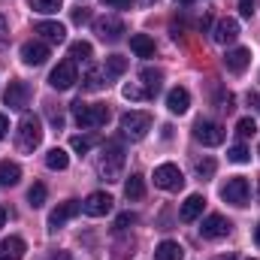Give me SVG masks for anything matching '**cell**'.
Masks as SVG:
<instances>
[{
	"label": "cell",
	"mask_w": 260,
	"mask_h": 260,
	"mask_svg": "<svg viewBox=\"0 0 260 260\" xmlns=\"http://www.w3.org/2000/svg\"><path fill=\"white\" fill-rule=\"evenodd\" d=\"M121 170H124V148L118 142H106L103 145V154L97 157V173L103 182H118L121 179Z\"/></svg>",
	"instance_id": "6da1fadb"
},
{
	"label": "cell",
	"mask_w": 260,
	"mask_h": 260,
	"mask_svg": "<svg viewBox=\"0 0 260 260\" xmlns=\"http://www.w3.org/2000/svg\"><path fill=\"white\" fill-rule=\"evenodd\" d=\"M40 142H43V121H40L37 115L24 112L21 121H18V133H15V145H18V151L30 154Z\"/></svg>",
	"instance_id": "7a4b0ae2"
},
{
	"label": "cell",
	"mask_w": 260,
	"mask_h": 260,
	"mask_svg": "<svg viewBox=\"0 0 260 260\" xmlns=\"http://www.w3.org/2000/svg\"><path fill=\"white\" fill-rule=\"evenodd\" d=\"M73 115H76V124L85 130H94V127H103L109 121V109L103 103H85V100H76L73 106Z\"/></svg>",
	"instance_id": "3957f363"
},
{
	"label": "cell",
	"mask_w": 260,
	"mask_h": 260,
	"mask_svg": "<svg viewBox=\"0 0 260 260\" xmlns=\"http://www.w3.org/2000/svg\"><path fill=\"white\" fill-rule=\"evenodd\" d=\"M154 185L160 191H182L185 188V176H182V170L176 164H160L154 170Z\"/></svg>",
	"instance_id": "277c9868"
},
{
	"label": "cell",
	"mask_w": 260,
	"mask_h": 260,
	"mask_svg": "<svg viewBox=\"0 0 260 260\" xmlns=\"http://www.w3.org/2000/svg\"><path fill=\"white\" fill-rule=\"evenodd\" d=\"M151 130V115L148 112H124L121 115V133L127 139H142Z\"/></svg>",
	"instance_id": "5b68a950"
},
{
	"label": "cell",
	"mask_w": 260,
	"mask_h": 260,
	"mask_svg": "<svg viewBox=\"0 0 260 260\" xmlns=\"http://www.w3.org/2000/svg\"><path fill=\"white\" fill-rule=\"evenodd\" d=\"M76 82H79V73H76V61L73 58L70 61H61V64L52 70V76H49V85L55 91H70Z\"/></svg>",
	"instance_id": "8992f818"
},
{
	"label": "cell",
	"mask_w": 260,
	"mask_h": 260,
	"mask_svg": "<svg viewBox=\"0 0 260 260\" xmlns=\"http://www.w3.org/2000/svg\"><path fill=\"white\" fill-rule=\"evenodd\" d=\"M248 194H251V185H248L242 176L227 179V185L221 188V200H227V203H233V206H248Z\"/></svg>",
	"instance_id": "52a82bcc"
},
{
	"label": "cell",
	"mask_w": 260,
	"mask_h": 260,
	"mask_svg": "<svg viewBox=\"0 0 260 260\" xmlns=\"http://www.w3.org/2000/svg\"><path fill=\"white\" fill-rule=\"evenodd\" d=\"M94 34L103 40V43H118L124 37V21L115 18V15H103L94 21Z\"/></svg>",
	"instance_id": "ba28073f"
},
{
	"label": "cell",
	"mask_w": 260,
	"mask_h": 260,
	"mask_svg": "<svg viewBox=\"0 0 260 260\" xmlns=\"http://www.w3.org/2000/svg\"><path fill=\"white\" fill-rule=\"evenodd\" d=\"M224 136H227V130L221 127V124H215V121H203L200 118L194 124V139L203 142V145H221Z\"/></svg>",
	"instance_id": "9c48e42d"
},
{
	"label": "cell",
	"mask_w": 260,
	"mask_h": 260,
	"mask_svg": "<svg viewBox=\"0 0 260 260\" xmlns=\"http://www.w3.org/2000/svg\"><path fill=\"white\" fill-rule=\"evenodd\" d=\"M82 212L91 215V218H103V215L112 212V197L106 194V191H94V194H88V200L82 203Z\"/></svg>",
	"instance_id": "30bf717a"
},
{
	"label": "cell",
	"mask_w": 260,
	"mask_h": 260,
	"mask_svg": "<svg viewBox=\"0 0 260 260\" xmlns=\"http://www.w3.org/2000/svg\"><path fill=\"white\" fill-rule=\"evenodd\" d=\"M27 97H30L27 85H24L21 79H12L9 88H6V94H3V103H6L9 109H24V106H27Z\"/></svg>",
	"instance_id": "8fae6325"
},
{
	"label": "cell",
	"mask_w": 260,
	"mask_h": 260,
	"mask_svg": "<svg viewBox=\"0 0 260 260\" xmlns=\"http://www.w3.org/2000/svg\"><path fill=\"white\" fill-rule=\"evenodd\" d=\"M230 221L224 218V215H209L206 221H203V227H200V233H203V239H224L227 233H230Z\"/></svg>",
	"instance_id": "7c38bea8"
},
{
	"label": "cell",
	"mask_w": 260,
	"mask_h": 260,
	"mask_svg": "<svg viewBox=\"0 0 260 260\" xmlns=\"http://www.w3.org/2000/svg\"><path fill=\"white\" fill-rule=\"evenodd\" d=\"M82 212V203L79 200H67V203H61L58 209H52V215H49V227L52 230H58V227H64L70 218H76Z\"/></svg>",
	"instance_id": "4fadbf2b"
},
{
	"label": "cell",
	"mask_w": 260,
	"mask_h": 260,
	"mask_svg": "<svg viewBox=\"0 0 260 260\" xmlns=\"http://www.w3.org/2000/svg\"><path fill=\"white\" fill-rule=\"evenodd\" d=\"M46 58H49V46L46 43H24L21 46V61L27 67H40V64H46Z\"/></svg>",
	"instance_id": "5bb4252c"
},
{
	"label": "cell",
	"mask_w": 260,
	"mask_h": 260,
	"mask_svg": "<svg viewBox=\"0 0 260 260\" xmlns=\"http://www.w3.org/2000/svg\"><path fill=\"white\" fill-rule=\"evenodd\" d=\"M34 34H40L46 43H64L67 40V27L58 21H37L34 24Z\"/></svg>",
	"instance_id": "9a60e30c"
},
{
	"label": "cell",
	"mask_w": 260,
	"mask_h": 260,
	"mask_svg": "<svg viewBox=\"0 0 260 260\" xmlns=\"http://www.w3.org/2000/svg\"><path fill=\"white\" fill-rule=\"evenodd\" d=\"M215 43L218 46H227V43H233L236 37H239V21L236 18H221L218 24H215Z\"/></svg>",
	"instance_id": "2e32d148"
},
{
	"label": "cell",
	"mask_w": 260,
	"mask_h": 260,
	"mask_svg": "<svg viewBox=\"0 0 260 260\" xmlns=\"http://www.w3.org/2000/svg\"><path fill=\"white\" fill-rule=\"evenodd\" d=\"M188 106H191V94H188V88H173V91L167 94V109H170L173 115H185Z\"/></svg>",
	"instance_id": "e0dca14e"
},
{
	"label": "cell",
	"mask_w": 260,
	"mask_h": 260,
	"mask_svg": "<svg viewBox=\"0 0 260 260\" xmlns=\"http://www.w3.org/2000/svg\"><path fill=\"white\" fill-rule=\"evenodd\" d=\"M248 64H251V52H248V49H230V52L224 55V67H227L230 73H245Z\"/></svg>",
	"instance_id": "ac0fdd59"
},
{
	"label": "cell",
	"mask_w": 260,
	"mask_h": 260,
	"mask_svg": "<svg viewBox=\"0 0 260 260\" xmlns=\"http://www.w3.org/2000/svg\"><path fill=\"white\" fill-rule=\"evenodd\" d=\"M24 251H27V245H24V239H18V236H9V239L0 242V260H21Z\"/></svg>",
	"instance_id": "d6986e66"
},
{
	"label": "cell",
	"mask_w": 260,
	"mask_h": 260,
	"mask_svg": "<svg viewBox=\"0 0 260 260\" xmlns=\"http://www.w3.org/2000/svg\"><path fill=\"white\" fill-rule=\"evenodd\" d=\"M203 206H206V197H203V194H191L185 203H182L179 218H182V221H194V218L203 215Z\"/></svg>",
	"instance_id": "ffe728a7"
},
{
	"label": "cell",
	"mask_w": 260,
	"mask_h": 260,
	"mask_svg": "<svg viewBox=\"0 0 260 260\" xmlns=\"http://www.w3.org/2000/svg\"><path fill=\"white\" fill-rule=\"evenodd\" d=\"M130 49L136 58H154V40L148 34H133L130 37Z\"/></svg>",
	"instance_id": "44dd1931"
},
{
	"label": "cell",
	"mask_w": 260,
	"mask_h": 260,
	"mask_svg": "<svg viewBox=\"0 0 260 260\" xmlns=\"http://www.w3.org/2000/svg\"><path fill=\"white\" fill-rule=\"evenodd\" d=\"M182 257H185V248L173 239H167L154 248V260H182Z\"/></svg>",
	"instance_id": "7402d4cb"
},
{
	"label": "cell",
	"mask_w": 260,
	"mask_h": 260,
	"mask_svg": "<svg viewBox=\"0 0 260 260\" xmlns=\"http://www.w3.org/2000/svg\"><path fill=\"white\" fill-rule=\"evenodd\" d=\"M18 179H21V167L15 160H0V185L12 188V185H18Z\"/></svg>",
	"instance_id": "603a6c76"
},
{
	"label": "cell",
	"mask_w": 260,
	"mask_h": 260,
	"mask_svg": "<svg viewBox=\"0 0 260 260\" xmlns=\"http://www.w3.org/2000/svg\"><path fill=\"white\" fill-rule=\"evenodd\" d=\"M139 79H142V85H145L148 97H154V94L160 91V79H164V73H160V70H151V67H145V70L139 73Z\"/></svg>",
	"instance_id": "cb8c5ba5"
},
{
	"label": "cell",
	"mask_w": 260,
	"mask_h": 260,
	"mask_svg": "<svg viewBox=\"0 0 260 260\" xmlns=\"http://www.w3.org/2000/svg\"><path fill=\"white\" fill-rule=\"evenodd\" d=\"M46 167L49 170H67L70 167V154H67L64 148H49L46 151Z\"/></svg>",
	"instance_id": "d4e9b609"
},
{
	"label": "cell",
	"mask_w": 260,
	"mask_h": 260,
	"mask_svg": "<svg viewBox=\"0 0 260 260\" xmlns=\"http://www.w3.org/2000/svg\"><path fill=\"white\" fill-rule=\"evenodd\" d=\"M124 197H127L130 203L133 200H142L145 197V179L142 176H130L127 182H124Z\"/></svg>",
	"instance_id": "484cf974"
},
{
	"label": "cell",
	"mask_w": 260,
	"mask_h": 260,
	"mask_svg": "<svg viewBox=\"0 0 260 260\" xmlns=\"http://www.w3.org/2000/svg\"><path fill=\"white\" fill-rule=\"evenodd\" d=\"M91 55H94L91 43H85V40H76V43H70V58H73V61H88Z\"/></svg>",
	"instance_id": "4316f807"
},
{
	"label": "cell",
	"mask_w": 260,
	"mask_h": 260,
	"mask_svg": "<svg viewBox=\"0 0 260 260\" xmlns=\"http://www.w3.org/2000/svg\"><path fill=\"white\" fill-rule=\"evenodd\" d=\"M61 6H64V0H30V9L40 15H55Z\"/></svg>",
	"instance_id": "83f0119b"
},
{
	"label": "cell",
	"mask_w": 260,
	"mask_h": 260,
	"mask_svg": "<svg viewBox=\"0 0 260 260\" xmlns=\"http://www.w3.org/2000/svg\"><path fill=\"white\" fill-rule=\"evenodd\" d=\"M124 70H127V58H121V55H109L106 58V67H103L106 76H121Z\"/></svg>",
	"instance_id": "f1b7e54d"
},
{
	"label": "cell",
	"mask_w": 260,
	"mask_h": 260,
	"mask_svg": "<svg viewBox=\"0 0 260 260\" xmlns=\"http://www.w3.org/2000/svg\"><path fill=\"white\" fill-rule=\"evenodd\" d=\"M46 197H49V191H46V185H43V182H37V185H34L30 191H27V203H30L34 209H40V206L46 203Z\"/></svg>",
	"instance_id": "f546056e"
},
{
	"label": "cell",
	"mask_w": 260,
	"mask_h": 260,
	"mask_svg": "<svg viewBox=\"0 0 260 260\" xmlns=\"http://www.w3.org/2000/svg\"><path fill=\"white\" fill-rule=\"evenodd\" d=\"M100 88H103V76L97 70H88L82 79V91H100Z\"/></svg>",
	"instance_id": "4dcf8cb0"
},
{
	"label": "cell",
	"mask_w": 260,
	"mask_h": 260,
	"mask_svg": "<svg viewBox=\"0 0 260 260\" xmlns=\"http://www.w3.org/2000/svg\"><path fill=\"white\" fill-rule=\"evenodd\" d=\"M94 142H97V136H73V139H70V148L79 151V154H85V151L94 148Z\"/></svg>",
	"instance_id": "1f68e13d"
},
{
	"label": "cell",
	"mask_w": 260,
	"mask_h": 260,
	"mask_svg": "<svg viewBox=\"0 0 260 260\" xmlns=\"http://www.w3.org/2000/svg\"><path fill=\"white\" fill-rule=\"evenodd\" d=\"M227 160H233V164H248V160H251V151H248L245 145H233V148L227 151Z\"/></svg>",
	"instance_id": "d6a6232c"
},
{
	"label": "cell",
	"mask_w": 260,
	"mask_h": 260,
	"mask_svg": "<svg viewBox=\"0 0 260 260\" xmlns=\"http://www.w3.org/2000/svg\"><path fill=\"white\" fill-rule=\"evenodd\" d=\"M194 170H197V176L206 182V179H212V176H215V160H212V157H203V160H197Z\"/></svg>",
	"instance_id": "836d02e7"
},
{
	"label": "cell",
	"mask_w": 260,
	"mask_h": 260,
	"mask_svg": "<svg viewBox=\"0 0 260 260\" xmlns=\"http://www.w3.org/2000/svg\"><path fill=\"white\" fill-rule=\"evenodd\" d=\"M236 133H239L242 139L254 136V133H257V121H254V118H239V124H236Z\"/></svg>",
	"instance_id": "e575fe53"
},
{
	"label": "cell",
	"mask_w": 260,
	"mask_h": 260,
	"mask_svg": "<svg viewBox=\"0 0 260 260\" xmlns=\"http://www.w3.org/2000/svg\"><path fill=\"white\" fill-rule=\"evenodd\" d=\"M127 100H148V91L145 88H139V85H124V91H121Z\"/></svg>",
	"instance_id": "d590c367"
},
{
	"label": "cell",
	"mask_w": 260,
	"mask_h": 260,
	"mask_svg": "<svg viewBox=\"0 0 260 260\" xmlns=\"http://www.w3.org/2000/svg\"><path fill=\"white\" fill-rule=\"evenodd\" d=\"M46 112H49V121H52V127H55V130L64 127V115H61V112H58L52 103H49V109H46Z\"/></svg>",
	"instance_id": "8d00e7d4"
},
{
	"label": "cell",
	"mask_w": 260,
	"mask_h": 260,
	"mask_svg": "<svg viewBox=\"0 0 260 260\" xmlns=\"http://www.w3.org/2000/svg\"><path fill=\"white\" fill-rule=\"evenodd\" d=\"M133 221H136V215H133V212H124V215H118L115 227H118V230H124V227H127V224H133Z\"/></svg>",
	"instance_id": "74e56055"
},
{
	"label": "cell",
	"mask_w": 260,
	"mask_h": 260,
	"mask_svg": "<svg viewBox=\"0 0 260 260\" xmlns=\"http://www.w3.org/2000/svg\"><path fill=\"white\" fill-rule=\"evenodd\" d=\"M91 15H88V9H73V24H85Z\"/></svg>",
	"instance_id": "f35d334b"
},
{
	"label": "cell",
	"mask_w": 260,
	"mask_h": 260,
	"mask_svg": "<svg viewBox=\"0 0 260 260\" xmlns=\"http://www.w3.org/2000/svg\"><path fill=\"white\" fill-rule=\"evenodd\" d=\"M239 12H242L245 18H251V12H254V0H239Z\"/></svg>",
	"instance_id": "ab89813d"
},
{
	"label": "cell",
	"mask_w": 260,
	"mask_h": 260,
	"mask_svg": "<svg viewBox=\"0 0 260 260\" xmlns=\"http://www.w3.org/2000/svg\"><path fill=\"white\" fill-rule=\"evenodd\" d=\"M103 3H106V6H115V9H127L133 0H103Z\"/></svg>",
	"instance_id": "60d3db41"
},
{
	"label": "cell",
	"mask_w": 260,
	"mask_h": 260,
	"mask_svg": "<svg viewBox=\"0 0 260 260\" xmlns=\"http://www.w3.org/2000/svg\"><path fill=\"white\" fill-rule=\"evenodd\" d=\"M9 34V21H6V15L0 12V43H3V37Z\"/></svg>",
	"instance_id": "b9f144b4"
},
{
	"label": "cell",
	"mask_w": 260,
	"mask_h": 260,
	"mask_svg": "<svg viewBox=\"0 0 260 260\" xmlns=\"http://www.w3.org/2000/svg\"><path fill=\"white\" fill-rule=\"evenodd\" d=\"M9 133V121H6V115H0V139Z\"/></svg>",
	"instance_id": "7bdbcfd3"
},
{
	"label": "cell",
	"mask_w": 260,
	"mask_h": 260,
	"mask_svg": "<svg viewBox=\"0 0 260 260\" xmlns=\"http://www.w3.org/2000/svg\"><path fill=\"white\" fill-rule=\"evenodd\" d=\"M248 100H251V103H254V106H257V109H260V94H251Z\"/></svg>",
	"instance_id": "ee69618b"
},
{
	"label": "cell",
	"mask_w": 260,
	"mask_h": 260,
	"mask_svg": "<svg viewBox=\"0 0 260 260\" xmlns=\"http://www.w3.org/2000/svg\"><path fill=\"white\" fill-rule=\"evenodd\" d=\"M3 224H6V209L0 206V227H3Z\"/></svg>",
	"instance_id": "f6af8a7d"
},
{
	"label": "cell",
	"mask_w": 260,
	"mask_h": 260,
	"mask_svg": "<svg viewBox=\"0 0 260 260\" xmlns=\"http://www.w3.org/2000/svg\"><path fill=\"white\" fill-rule=\"evenodd\" d=\"M254 242L260 245V224H257V230H254Z\"/></svg>",
	"instance_id": "bcb514c9"
},
{
	"label": "cell",
	"mask_w": 260,
	"mask_h": 260,
	"mask_svg": "<svg viewBox=\"0 0 260 260\" xmlns=\"http://www.w3.org/2000/svg\"><path fill=\"white\" fill-rule=\"evenodd\" d=\"M218 260H236V257H233V254H227V257H218Z\"/></svg>",
	"instance_id": "7dc6e473"
},
{
	"label": "cell",
	"mask_w": 260,
	"mask_h": 260,
	"mask_svg": "<svg viewBox=\"0 0 260 260\" xmlns=\"http://www.w3.org/2000/svg\"><path fill=\"white\" fill-rule=\"evenodd\" d=\"M179 3H194V0H179Z\"/></svg>",
	"instance_id": "c3c4849f"
},
{
	"label": "cell",
	"mask_w": 260,
	"mask_h": 260,
	"mask_svg": "<svg viewBox=\"0 0 260 260\" xmlns=\"http://www.w3.org/2000/svg\"><path fill=\"white\" fill-rule=\"evenodd\" d=\"M257 191H260V185H257Z\"/></svg>",
	"instance_id": "681fc988"
},
{
	"label": "cell",
	"mask_w": 260,
	"mask_h": 260,
	"mask_svg": "<svg viewBox=\"0 0 260 260\" xmlns=\"http://www.w3.org/2000/svg\"><path fill=\"white\" fill-rule=\"evenodd\" d=\"M257 154H260V151H257Z\"/></svg>",
	"instance_id": "f907efd6"
}]
</instances>
